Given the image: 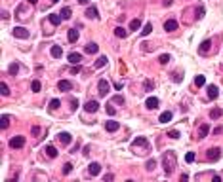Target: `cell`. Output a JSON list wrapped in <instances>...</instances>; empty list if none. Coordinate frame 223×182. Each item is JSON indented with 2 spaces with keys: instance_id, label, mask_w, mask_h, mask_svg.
I'll return each instance as SVG.
<instances>
[{
  "instance_id": "cell-20",
  "label": "cell",
  "mask_w": 223,
  "mask_h": 182,
  "mask_svg": "<svg viewBox=\"0 0 223 182\" xmlns=\"http://www.w3.org/2000/svg\"><path fill=\"white\" fill-rule=\"evenodd\" d=\"M67 38H69L71 44H74L76 40H78V30H76V29H69V34H67Z\"/></svg>"
},
{
  "instance_id": "cell-50",
  "label": "cell",
  "mask_w": 223,
  "mask_h": 182,
  "mask_svg": "<svg viewBox=\"0 0 223 182\" xmlns=\"http://www.w3.org/2000/svg\"><path fill=\"white\" fill-rule=\"evenodd\" d=\"M122 87H124V84H122V82H116V84H115V89H118V91H120Z\"/></svg>"
},
{
  "instance_id": "cell-3",
  "label": "cell",
  "mask_w": 223,
  "mask_h": 182,
  "mask_svg": "<svg viewBox=\"0 0 223 182\" xmlns=\"http://www.w3.org/2000/svg\"><path fill=\"white\" fill-rule=\"evenodd\" d=\"M97 89H99V97H105V95H109V91H111V85H109V82L107 80H99L97 82Z\"/></svg>"
},
{
  "instance_id": "cell-37",
  "label": "cell",
  "mask_w": 223,
  "mask_h": 182,
  "mask_svg": "<svg viewBox=\"0 0 223 182\" xmlns=\"http://www.w3.org/2000/svg\"><path fill=\"white\" fill-rule=\"evenodd\" d=\"M204 11H206L204 6H202V4H198V8H196V17H198V19H202V17H204Z\"/></svg>"
},
{
  "instance_id": "cell-23",
  "label": "cell",
  "mask_w": 223,
  "mask_h": 182,
  "mask_svg": "<svg viewBox=\"0 0 223 182\" xmlns=\"http://www.w3.org/2000/svg\"><path fill=\"white\" fill-rule=\"evenodd\" d=\"M115 36H116V38H126V36H128V30L122 29V27H116V29H115Z\"/></svg>"
},
{
  "instance_id": "cell-29",
  "label": "cell",
  "mask_w": 223,
  "mask_h": 182,
  "mask_svg": "<svg viewBox=\"0 0 223 182\" xmlns=\"http://www.w3.org/2000/svg\"><path fill=\"white\" fill-rule=\"evenodd\" d=\"M151 30H153V25H151V23H147V25L143 27V30H141V36H149Z\"/></svg>"
},
{
  "instance_id": "cell-5",
  "label": "cell",
  "mask_w": 223,
  "mask_h": 182,
  "mask_svg": "<svg viewBox=\"0 0 223 182\" xmlns=\"http://www.w3.org/2000/svg\"><path fill=\"white\" fill-rule=\"evenodd\" d=\"M23 144H25V136H21V135L14 136V139L10 140V146L12 148H23Z\"/></svg>"
},
{
  "instance_id": "cell-1",
  "label": "cell",
  "mask_w": 223,
  "mask_h": 182,
  "mask_svg": "<svg viewBox=\"0 0 223 182\" xmlns=\"http://www.w3.org/2000/svg\"><path fill=\"white\" fill-rule=\"evenodd\" d=\"M132 152L137 156H147L151 152V144L145 136H136V140L132 142Z\"/></svg>"
},
{
  "instance_id": "cell-48",
  "label": "cell",
  "mask_w": 223,
  "mask_h": 182,
  "mask_svg": "<svg viewBox=\"0 0 223 182\" xmlns=\"http://www.w3.org/2000/svg\"><path fill=\"white\" fill-rule=\"evenodd\" d=\"M31 133H32V135H35V136H36V135L40 133V127H38V125H35V127H32V129H31Z\"/></svg>"
},
{
  "instance_id": "cell-51",
  "label": "cell",
  "mask_w": 223,
  "mask_h": 182,
  "mask_svg": "<svg viewBox=\"0 0 223 182\" xmlns=\"http://www.w3.org/2000/svg\"><path fill=\"white\" fill-rule=\"evenodd\" d=\"M221 131H223V127H216V129H214V135H219Z\"/></svg>"
},
{
  "instance_id": "cell-38",
  "label": "cell",
  "mask_w": 223,
  "mask_h": 182,
  "mask_svg": "<svg viewBox=\"0 0 223 182\" xmlns=\"http://www.w3.org/2000/svg\"><path fill=\"white\" fill-rule=\"evenodd\" d=\"M158 63H160V65H168V63H170V55H168V53L160 55V57H158Z\"/></svg>"
},
{
  "instance_id": "cell-22",
  "label": "cell",
  "mask_w": 223,
  "mask_h": 182,
  "mask_svg": "<svg viewBox=\"0 0 223 182\" xmlns=\"http://www.w3.org/2000/svg\"><path fill=\"white\" fill-rule=\"evenodd\" d=\"M172 118H174V114H172L170 110H166V112H162V114H160V121H162V123H168Z\"/></svg>"
},
{
  "instance_id": "cell-24",
  "label": "cell",
  "mask_w": 223,
  "mask_h": 182,
  "mask_svg": "<svg viewBox=\"0 0 223 182\" xmlns=\"http://www.w3.org/2000/svg\"><path fill=\"white\" fill-rule=\"evenodd\" d=\"M46 156H48V157H55V156H57V150H55V146H52V144L46 146Z\"/></svg>"
},
{
  "instance_id": "cell-14",
  "label": "cell",
  "mask_w": 223,
  "mask_h": 182,
  "mask_svg": "<svg viewBox=\"0 0 223 182\" xmlns=\"http://www.w3.org/2000/svg\"><path fill=\"white\" fill-rule=\"evenodd\" d=\"M145 106H147L149 110H154V108L158 106V99H157V97H149L147 102H145Z\"/></svg>"
},
{
  "instance_id": "cell-8",
  "label": "cell",
  "mask_w": 223,
  "mask_h": 182,
  "mask_svg": "<svg viewBox=\"0 0 223 182\" xmlns=\"http://www.w3.org/2000/svg\"><path fill=\"white\" fill-rule=\"evenodd\" d=\"M67 59H69V63L71 65H80V61H82V55L80 53H69V57H67Z\"/></svg>"
},
{
  "instance_id": "cell-18",
  "label": "cell",
  "mask_w": 223,
  "mask_h": 182,
  "mask_svg": "<svg viewBox=\"0 0 223 182\" xmlns=\"http://www.w3.org/2000/svg\"><path fill=\"white\" fill-rule=\"evenodd\" d=\"M61 19H63V17H61V14H50V15H48V21L52 23V25H59Z\"/></svg>"
},
{
  "instance_id": "cell-39",
  "label": "cell",
  "mask_w": 223,
  "mask_h": 182,
  "mask_svg": "<svg viewBox=\"0 0 223 182\" xmlns=\"http://www.w3.org/2000/svg\"><path fill=\"white\" fill-rule=\"evenodd\" d=\"M185 161H187V163H193V161H195V152H187V154H185Z\"/></svg>"
},
{
  "instance_id": "cell-4",
  "label": "cell",
  "mask_w": 223,
  "mask_h": 182,
  "mask_svg": "<svg viewBox=\"0 0 223 182\" xmlns=\"http://www.w3.org/2000/svg\"><path fill=\"white\" fill-rule=\"evenodd\" d=\"M12 34H14L15 38H21V40H25V38H29V36H31V32H29L27 29H23V27H14Z\"/></svg>"
},
{
  "instance_id": "cell-7",
  "label": "cell",
  "mask_w": 223,
  "mask_h": 182,
  "mask_svg": "<svg viewBox=\"0 0 223 182\" xmlns=\"http://www.w3.org/2000/svg\"><path fill=\"white\" fill-rule=\"evenodd\" d=\"M118 127H120V123H118V121H115V120H109V121H105V129H107L109 133H115Z\"/></svg>"
},
{
  "instance_id": "cell-15",
  "label": "cell",
  "mask_w": 223,
  "mask_h": 182,
  "mask_svg": "<svg viewBox=\"0 0 223 182\" xmlns=\"http://www.w3.org/2000/svg\"><path fill=\"white\" fill-rule=\"evenodd\" d=\"M217 95H219V89H217V85H208V97L214 101V99H217Z\"/></svg>"
},
{
  "instance_id": "cell-36",
  "label": "cell",
  "mask_w": 223,
  "mask_h": 182,
  "mask_svg": "<svg viewBox=\"0 0 223 182\" xmlns=\"http://www.w3.org/2000/svg\"><path fill=\"white\" fill-rule=\"evenodd\" d=\"M107 114H109V116H115V114H116V108L113 106V101L107 105Z\"/></svg>"
},
{
  "instance_id": "cell-16",
  "label": "cell",
  "mask_w": 223,
  "mask_h": 182,
  "mask_svg": "<svg viewBox=\"0 0 223 182\" xmlns=\"http://www.w3.org/2000/svg\"><path fill=\"white\" fill-rule=\"evenodd\" d=\"M86 15H88V17H90V19H97V17H99V14H97V8H95V6L92 4L90 8H88V10H86Z\"/></svg>"
},
{
  "instance_id": "cell-30",
  "label": "cell",
  "mask_w": 223,
  "mask_h": 182,
  "mask_svg": "<svg viewBox=\"0 0 223 182\" xmlns=\"http://www.w3.org/2000/svg\"><path fill=\"white\" fill-rule=\"evenodd\" d=\"M59 105H61L59 99H52V101H50V110H52V112H53V110H57V108H59Z\"/></svg>"
},
{
  "instance_id": "cell-27",
  "label": "cell",
  "mask_w": 223,
  "mask_h": 182,
  "mask_svg": "<svg viewBox=\"0 0 223 182\" xmlns=\"http://www.w3.org/2000/svg\"><path fill=\"white\" fill-rule=\"evenodd\" d=\"M210 46H212V42H210V40H204L202 44H200V48H198V51H200V53H206V51L210 49Z\"/></svg>"
},
{
  "instance_id": "cell-28",
  "label": "cell",
  "mask_w": 223,
  "mask_h": 182,
  "mask_svg": "<svg viewBox=\"0 0 223 182\" xmlns=\"http://www.w3.org/2000/svg\"><path fill=\"white\" fill-rule=\"evenodd\" d=\"M8 125H10V116H8V114H2V121H0V127H2V129H8Z\"/></svg>"
},
{
  "instance_id": "cell-6",
  "label": "cell",
  "mask_w": 223,
  "mask_h": 182,
  "mask_svg": "<svg viewBox=\"0 0 223 182\" xmlns=\"http://www.w3.org/2000/svg\"><path fill=\"white\" fill-rule=\"evenodd\" d=\"M219 156H221L219 148H210V150H208V159H210V161H217Z\"/></svg>"
},
{
  "instance_id": "cell-35",
  "label": "cell",
  "mask_w": 223,
  "mask_h": 182,
  "mask_svg": "<svg viewBox=\"0 0 223 182\" xmlns=\"http://www.w3.org/2000/svg\"><path fill=\"white\" fill-rule=\"evenodd\" d=\"M172 80H174L175 84H179L181 80H183V72H174V74H172Z\"/></svg>"
},
{
  "instance_id": "cell-19",
  "label": "cell",
  "mask_w": 223,
  "mask_h": 182,
  "mask_svg": "<svg viewBox=\"0 0 223 182\" xmlns=\"http://www.w3.org/2000/svg\"><path fill=\"white\" fill-rule=\"evenodd\" d=\"M57 139L63 142V144H69L71 140H73V136H71V133H67V131H63V133H59V136Z\"/></svg>"
},
{
  "instance_id": "cell-12",
  "label": "cell",
  "mask_w": 223,
  "mask_h": 182,
  "mask_svg": "<svg viewBox=\"0 0 223 182\" xmlns=\"http://www.w3.org/2000/svg\"><path fill=\"white\" fill-rule=\"evenodd\" d=\"M177 29V21L175 19H168L164 23V30H168V32H172V30H175Z\"/></svg>"
},
{
  "instance_id": "cell-17",
  "label": "cell",
  "mask_w": 223,
  "mask_h": 182,
  "mask_svg": "<svg viewBox=\"0 0 223 182\" xmlns=\"http://www.w3.org/2000/svg\"><path fill=\"white\" fill-rule=\"evenodd\" d=\"M57 85H59L61 91H71V89H73V84L69 82V80H59V84H57Z\"/></svg>"
},
{
  "instance_id": "cell-49",
  "label": "cell",
  "mask_w": 223,
  "mask_h": 182,
  "mask_svg": "<svg viewBox=\"0 0 223 182\" xmlns=\"http://www.w3.org/2000/svg\"><path fill=\"white\" fill-rule=\"evenodd\" d=\"M71 106H73V110H76V108H78V101L73 99V101H71Z\"/></svg>"
},
{
  "instance_id": "cell-44",
  "label": "cell",
  "mask_w": 223,
  "mask_h": 182,
  "mask_svg": "<svg viewBox=\"0 0 223 182\" xmlns=\"http://www.w3.org/2000/svg\"><path fill=\"white\" fill-rule=\"evenodd\" d=\"M2 95H4V97H8V95H10V87H8V84H6V82H2Z\"/></svg>"
},
{
  "instance_id": "cell-33",
  "label": "cell",
  "mask_w": 223,
  "mask_h": 182,
  "mask_svg": "<svg viewBox=\"0 0 223 182\" xmlns=\"http://www.w3.org/2000/svg\"><path fill=\"white\" fill-rule=\"evenodd\" d=\"M139 27H141V21H139V19H133V21L130 23V29H132V30H139Z\"/></svg>"
},
{
  "instance_id": "cell-32",
  "label": "cell",
  "mask_w": 223,
  "mask_h": 182,
  "mask_svg": "<svg viewBox=\"0 0 223 182\" xmlns=\"http://www.w3.org/2000/svg\"><path fill=\"white\" fill-rule=\"evenodd\" d=\"M71 15H73L71 8H63V10H61V17H63V19H69Z\"/></svg>"
},
{
  "instance_id": "cell-53",
  "label": "cell",
  "mask_w": 223,
  "mask_h": 182,
  "mask_svg": "<svg viewBox=\"0 0 223 182\" xmlns=\"http://www.w3.org/2000/svg\"><path fill=\"white\" fill-rule=\"evenodd\" d=\"M38 2V0H29V4H36Z\"/></svg>"
},
{
  "instance_id": "cell-41",
  "label": "cell",
  "mask_w": 223,
  "mask_h": 182,
  "mask_svg": "<svg viewBox=\"0 0 223 182\" xmlns=\"http://www.w3.org/2000/svg\"><path fill=\"white\" fill-rule=\"evenodd\" d=\"M71 171H73V163H65L63 165V175H69Z\"/></svg>"
},
{
  "instance_id": "cell-21",
  "label": "cell",
  "mask_w": 223,
  "mask_h": 182,
  "mask_svg": "<svg viewBox=\"0 0 223 182\" xmlns=\"http://www.w3.org/2000/svg\"><path fill=\"white\" fill-rule=\"evenodd\" d=\"M84 51H86V53H97V51H99V46L94 44V42H90V44H86Z\"/></svg>"
},
{
  "instance_id": "cell-25",
  "label": "cell",
  "mask_w": 223,
  "mask_h": 182,
  "mask_svg": "<svg viewBox=\"0 0 223 182\" xmlns=\"http://www.w3.org/2000/svg\"><path fill=\"white\" fill-rule=\"evenodd\" d=\"M221 116H223V110H221V108H214V110L210 112V118H212V120H217V118H221Z\"/></svg>"
},
{
  "instance_id": "cell-40",
  "label": "cell",
  "mask_w": 223,
  "mask_h": 182,
  "mask_svg": "<svg viewBox=\"0 0 223 182\" xmlns=\"http://www.w3.org/2000/svg\"><path fill=\"white\" fill-rule=\"evenodd\" d=\"M40 87H42V85H40V82H38V80H35V82L31 84V89L35 91V93H36V91H40Z\"/></svg>"
},
{
  "instance_id": "cell-34",
  "label": "cell",
  "mask_w": 223,
  "mask_h": 182,
  "mask_svg": "<svg viewBox=\"0 0 223 182\" xmlns=\"http://www.w3.org/2000/svg\"><path fill=\"white\" fill-rule=\"evenodd\" d=\"M195 84H196V87H202V85L206 84V78H204V76H196V78H195Z\"/></svg>"
},
{
  "instance_id": "cell-10",
  "label": "cell",
  "mask_w": 223,
  "mask_h": 182,
  "mask_svg": "<svg viewBox=\"0 0 223 182\" xmlns=\"http://www.w3.org/2000/svg\"><path fill=\"white\" fill-rule=\"evenodd\" d=\"M88 171H90L92 176H97L99 173H101V165H99L97 161H94V163H90V169H88Z\"/></svg>"
},
{
  "instance_id": "cell-43",
  "label": "cell",
  "mask_w": 223,
  "mask_h": 182,
  "mask_svg": "<svg viewBox=\"0 0 223 182\" xmlns=\"http://www.w3.org/2000/svg\"><path fill=\"white\" fill-rule=\"evenodd\" d=\"M168 136H170V139H179V131H175V129H172V131H168Z\"/></svg>"
},
{
  "instance_id": "cell-26",
  "label": "cell",
  "mask_w": 223,
  "mask_h": 182,
  "mask_svg": "<svg viewBox=\"0 0 223 182\" xmlns=\"http://www.w3.org/2000/svg\"><path fill=\"white\" fill-rule=\"evenodd\" d=\"M107 61H109V59H107L105 55L97 57V61H95V68H101V66H105V65H107Z\"/></svg>"
},
{
  "instance_id": "cell-45",
  "label": "cell",
  "mask_w": 223,
  "mask_h": 182,
  "mask_svg": "<svg viewBox=\"0 0 223 182\" xmlns=\"http://www.w3.org/2000/svg\"><path fill=\"white\" fill-rule=\"evenodd\" d=\"M154 165H157V161H154V159H149L145 167H147V171H153V169H154Z\"/></svg>"
},
{
  "instance_id": "cell-52",
  "label": "cell",
  "mask_w": 223,
  "mask_h": 182,
  "mask_svg": "<svg viewBox=\"0 0 223 182\" xmlns=\"http://www.w3.org/2000/svg\"><path fill=\"white\" fill-rule=\"evenodd\" d=\"M78 4H90V0H78Z\"/></svg>"
},
{
  "instance_id": "cell-2",
  "label": "cell",
  "mask_w": 223,
  "mask_h": 182,
  "mask_svg": "<svg viewBox=\"0 0 223 182\" xmlns=\"http://www.w3.org/2000/svg\"><path fill=\"white\" fill-rule=\"evenodd\" d=\"M162 165H164V173H166V176H170V175L174 173L175 165H177V157H175V154H174V152H166V154L162 156Z\"/></svg>"
},
{
  "instance_id": "cell-9",
  "label": "cell",
  "mask_w": 223,
  "mask_h": 182,
  "mask_svg": "<svg viewBox=\"0 0 223 182\" xmlns=\"http://www.w3.org/2000/svg\"><path fill=\"white\" fill-rule=\"evenodd\" d=\"M84 108H86V112H97L99 102H97V101H88L86 105H84Z\"/></svg>"
},
{
  "instance_id": "cell-46",
  "label": "cell",
  "mask_w": 223,
  "mask_h": 182,
  "mask_svg": "<svg viewBox=\"0 0 223 182\" xmlns=\"http://www.w3.org/2000/svg\"><path fill=\"white\" fill-rule=\"evenodd\" d=\"M113 102H118V105H124V99H122L120 95H116V97H113Z\"/></svg>"
},
{
  "instance_id": "cell-47",
  "label": "cell",
  "mask_w": 223,
  "mask_h": 182,
  "mask_svg": "<svg viewBox=\"0 0 223 182\" xmlns=\"http://www.w3.org/2000/svg\"><path fill=\"white\" fill-rule=\"evenodd\" d=\"M73 74H78L80 72V65H73V70H71Z\"/></svg>"
},
{
  "instance_id": "cell-54",
  "label": "cell",
  "mask_w": 223,
  "mask_h": 182,
  "mask_svg": "<svg viewBox=\"0 0 223 182\" xmlns=\"http://www.w3.org/2000/svg\"><path fill=\"white\" fill-rule=\"evenodd\" d=\"M52 2H59V0H52Z\"/></svg>"
},
{
  "instance_id": "cell-31",
  "label": "cell",
  "mask_w": 223,
  "mask_h": 182,
  "mask_svg": "<svg viewBox=\"0 0 223 182\" xmlns=\"http://www.w3.org/2000/svg\"><path fill=\"white\" fill-rule=\"evenodd\" d=\"M8 70H10V74H12V76H15V74L19 72V65H17V63H12V65H10V68H8Z\"/></svg>"
},
{
  "instance_id": "cell-13",
  "label": "cell",
  "mask_w": 223,
  "mask_h": 182,
  "mask_svg": "<svg viewBox=\"0 0 223 182\" xmlns=\"http://www.w3.org/2000/svg\"><path fill=\"white\" fill-rule=\"evenodd\" d=\"M50 53H52V57H53V59H59V57L63 55V49H61V46H52Z\"/></svg>"
},
{
  "instance_id": "cell-42",
  "label": "cell",
  "mask_w": 223,
  "mask_h": 182,
  "mask_svg": "<svg viewBox=\"0 0 223 182\" xmlns=\"http://www.w3.org/2000/svg\"><path fill=\"white\" fill-rule=\"evenodd\" d=\"M143 87H145V91H151V89L154 87V84L151 82V80H145V84H143Z\"/></svg>"
},
{
  "instance_id": "cell-11",
  "label": "cell",
  "mask_w": 223,
  "mask_h": 182,
  "mask_svg": "<svg viewBox=\"0 0 223 182\" xmlns=\"http://www.w3.org/2000/svg\"><path fill=\"white\" fill-rule=\"evenodd\" d=\"M208 133H210V125L208 123H202L198 127V139H204V136H208Z\"/></svg>"
}]
</instances>
